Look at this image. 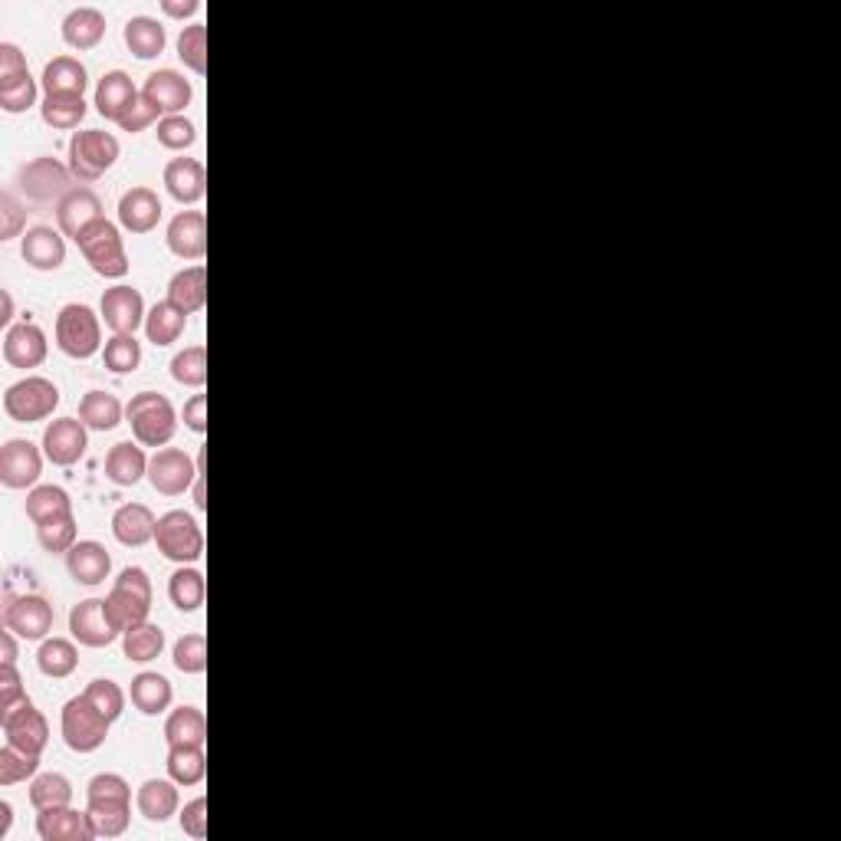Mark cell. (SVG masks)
Returning <instances> with one entry per match:
<instances>
[{"mask_svg": "<svg viewBox=\"0 0 841 841\" xmlns=\"http://www.w3.org/2000/svg\"><path fill=\"white\" fill-rule=\"evenodd\" d=\"M39 112L49 128L69 132L86 118V99L82 95H43Z\"/></svg>", "mask_w": 841, "mask_h": 841, "instance_id": "44", "label": "cell"}, {"mask_svg": "<svg viewBox=\"0 0 841 841\" xmlns=\"http://www.w3.org/2000/svg\"><path fill=\"white\" fill-rule=\"evenodd\" d=\"M3 628L23 641H46L53 632V605L39 595H3Z\"/></svg>", "mask_w": 841, "mask_h": 841, "instance_id": "11", "label": "cell"}, {"mask_svg": "<svg viewBox=\"0 0 841 841\" xmlns=\"http://www.w3.org/2000/svg\"><path fill=\"white\" fill-rule=\"evenodd\" d=\"M109 720L102 717V711L86 697H72L66 707H62V740L72 753H92L105 743L109 737Z\"/></svg>", "mask_w": 841, "mask_h": 841, "instance_id": "8", "label": "cell"}, {"mask_svg": "<svg viewBox=\"0 0 841 841\" xmlns=\"http://www.w3.org/2000/svg\"><path fill=\"white\" fill-rule=\"evenodd\" d=\"M36 664H39V671H43L46 678L59 681V678H69V674L76 671L79 651H76V645L66 641V638H46V641L39 645V651H36Z\"/></svg>", "mask_w": 841, "mask_h": 841, "instance_id": "40", "label": "cell"}, {"mask_svg": "<svg viewBox=\"0 0 841 841\" xmlns=\"http://www.w3.org/2000/svg\"><path fill=\"white\" fill-rule=\"evenodd\" d=\"M174 668L181 674H204L207 671V641H204V635L191 632V635L178 638V645H174Z\"/></svg>", "mask_w": 841, "mask_h": 841, "instance_id": "51", "label": "cell"}, {"mask_svg": "<svg viewBox=\"0 0 841 841\" xmlns=\"http://www.w3.org/2000/svg\"><path fill=\"white\" fill-rule=\"evenodd\" d=\"M138 95H141V92L135 89L132 76L122 72V69H112V72H105V76L99 79V86H95V109H99L102 118L122 122V118L128 115V109L135 105Z\"/></svg>", "mask_w": 841, "mask_h": 841, "instance_id": "22", "label": "cell"}, {"mask_svg": "<svg viewBox=\"0 0 841 841\" xmlns=\"http://www.w3.org/2000/svg\"><path fill=\"white\" fill-rule=\"evenodd\" d=\"M33 102H36V79H33V76L13 79V82H0V109H3V112L20 115V112H26Z\"/></svg>", "mask_w": 841, "mask_h": 841, "instance_id": "54", "label": "cell"}, {"mask_svg": "<svg viewBox=\"0 0 841 841\" xmlns=\"http://www.w3.org/2000/svg\"><path fill=\"white\" fill-rule=\"evenodd\" d=\"M36 832L43 841H92L95 829L89 822V812H76L69 806L43 809L36 816Z\"/></svg>", "mask_w": 841, "mask_h": 841, "instance_id": "23", "label": "cell"}, {"mask_svg": "<svg viewBox=\"0 0 841 841\" xmlns=\"http://www.w3.org/2000/svg\"><path fill=\"white\" fill-rule=\"evenodd\" d=\"M56 345L69 359H92L102 349V326L99 316L86 303H69L56 316Z\"/></svg>", "mask_w": 841, "mask_h": 841, "instance_id": "6", "label": "cell"}, {"mask_svg": "<svg viewBox=\"0 0 841 841\" xmlns=\"http://www.w3.org/2000/svg\"><path fill=\"white\" fill-rule=\"evenodd\" d=\"M20 181V191L36 201V204H59L72 187H76V178L66 164H59L56 158H33L20 168L16 174Z\"/></svg>", "mask_w": 841, "mask_h": 841, "instance_id": "10", "label": "cell"}, {"mask_svg": "<svg viewBox=\"0 0 841 841\" xmlns=\"http://www.w3.org/2000/svg\"><path fill=\"white\" fill-rule=\"evenodd\" d=\"M141 95L168 118V115H181V112L191 105L194 89H191V82H187L181 72H174V69H158V72H151V76L145 79Z\"/></svg>", "mask_w": 841, "mask_h": 841, "instance_id": "17", "label": "cell"}, {"mask_svg": "<svg viewBox=\"0 0 841 841\" xmlns=\"http://www.w3.org/2000/svg\"><path fill=\"white\" fill-rule=\"evenodd\" d=\"M161 220V197L151 187H132L118 201V224L132 234H148Z\"/></svg>", "mask_w": 841, "mask_h": 841, "instance_id": "24", "label": "cell"}, {"mask_svg": "<svg viewBox=\"0 0 841 841\" xmlns=\"http://www.w3.org/2000/svg\"><path fill=\"white\" fill-rule=\"evenodd\" d=\"M20 253L23 260L33 266V270H43V273H53L62 266L66 260V243H62V230H53V227H30L23 243H20Z\"/></svg>", "mask_w": 841, "mask_h": 841, "instance_id": "25", "label": "cell"}, {"mask_svg": "<svg viewBox=\"0 0 841 841\" xmlns=\"http://www.w3.org/2000/svg\"><path fill=\"white\" fill-rule=\"evenodd\" d=\"M86 812L95 829V839H118L132 822V789L115 773H99L86 789Z\"/></svg>", "mask_w": 841, "mask_h": 841, "instance_id": "1", "label": "cell"}, {"mask_svg": "<svg viewBox=\"0 0 841 841\" xmlns=\"http://www.w3.org/2000/svg\"><path fill=\"white\" fill-rule=\"evenodd\" d=\"M122 36H125L128 53H135L138 59H155V56H161V53H164V43H168L164 26H161L155 16H132V20L125 23Z\"/></svg>", "mask_w": 841, "mask_h": 841, "instance_id": "34", "label": "cell"}, {"mask_svg": "<svg viewBox=\"0 0 841 841\" xmlns=\"http://www.w3.org/2000/svg\"><path fill=\"white\" fill-rule=\"evenodd\" d=\"M36 539L46 553H69L76 546V516L72 513H62V516H53L46 523L36 526Z\"/></svg>", "mask_w": 841, "mask_h": 841, "instance_id": "48", "label": "cell"}, {"mask_svg": "<svg viewBox=\"0 0 841 841\" xmlns=\"http://www.w3.org/2000/svg\"><path fill=\"white\" fill-rule=\"evenodd\" d=\"M184 428H191L194 434L207 431V395H194L184 405Z\"/></svg>", "mask_w": 841, "mask_h": 841, "instance_id": "60", "label": "cell"}, {"mask_svg": "<svg viewBox=\"0 0 841 841\" xmlns=\"http://www.w3.org/2000/svg\"><path fill=\"white\" fill-rule=\"evenodd\" d=\"M168 776L178 786H197L207 773V760H204V747H171L168 753Z\"/></svg>", "mask_w": 841, "mask_h": 841, "instance_id": "43", "label": "cell"}, {"mask_svg": "<svg viewBox=\"0 0 841 841\" xmlns=\"http://www.w3.org/2000/svg\"><path fill=\"white\" fill-rule=\"evenodd\" d=\"M168 250L181 260H201L207 253V217L201 211H181L168 224Z\"/></svg>", "mask_w": 841, "mask_h": 841, "instance_id": "20", "label": "cell"}, {"mask_svg": "<svg viewBox=\"0 0 841 841\" xmlns=\"http://www.w3.org/2000/svg\"><path fill=\"white\" fill-rule=\"evenodd\" d=\"M102 319L115 336H135V329L145 322V299L132 286H112L102 293Z\"/></svg>", "mask_w": 841, "mask_h": 841, "instance_id": "16", "label": "cell"}, {"mask_svg": "<svg viewBox=\"0 0 841 841\" xmlns=\"http://www.w3.org/2000/svg\"><path fill=\"white\" fill-rule=\"evenodd\" d=\"M10 822H13V809H10V803H0V839L10 832Z\"/></svg>", "mask_w": 841, "mask_h": 841, "instance_id": "63", "label": "cell"}, {"mask_svg": "<svg viewBox=\"0 0 841 841\" xmlns=\"http://www.w3.org/2000/svg\"><path fill=\"white\" fill-rule=\"evenodd\" d=\"M105 477L115 484V487H135L141 477H148V457L138 444L132 441H122L109 451L105 457Z\"/></svg>", "mask_w": 841, "mask_h": 841, "instance_id": "31", "label": "cell"}, {"mask_svg": "<svg viewBox=\"0 0 841 841\" xmlns=\"http://www.w3.org/2000/svg\"><path fill=\"white\" fill-rule=\"evenodd\" d=\"M0 648H3V664H16V641H13V632H10V628H3Z\"/></svg>", "mask_w": 841, "mask_h": 841, "instance_id": "62", "label": "cell"}, {"mask_svg": "<svg viewBox=\"0 0 841 841\" xmlns=\"http://www.w3.org/2000/svg\"><path fill=\"white\" fill-rule=\"evenodd\" d=\"M23 684H20V674H16V664H3L0 668V714L16 707L23 701Z\"/></svg>", "mask_w": 841, "mask_h": 841, "instance_id": "58", "label": "cell"}, {"mask_svg": "<svg viewBox=\"0 0 841 841\" xmlns=\"http://www.w3.org/2000/svg\"><path fill=\"white\" fill-rule=\"evenodd\" d=\"M66 569H69V576H72L79 586H99V582H105L109 572H112V556L105 553L102 543L82 539V543H76V546L66 553Z\"/></svg>", "mask_w": 841, "mask_h": 841, "instance_id": "26", "label": "cell"}, {"mask_svg": "<svg viewBox=\"0 0 841 841\" xmlns=\"http://www.w3.org/2000/svg\"><path fill=\"white\" fill-rule=\"evenodd\" d=\"M89 447V437H86V424L76 421V418H56L46 431H43V451L53 464L59 467H69L76 464Z\"/></svg>", "mask_w": 841, "mask_h": 841, "instance_id": "18", "label": "cell"}, {"mask_svg": "<svg viewBox=\"0 0 841 841\" xmlns=\"http://www.w3.org/2000/svg\"><path fill=\"white\" fill-rule=\"evenodd\" d=\"M161 10H164L168 16L184 20V16H194V13L201 10V3H197V0H164V3H161Z\"/></svg>", "mask_w": 841, "mask_h": 841, "instance_id": "61", "label": "cell"}, {"mask_svg": "<svg viewBox=\"0 0 841 841\" xmlns=\"http://www.w3.org/2000/svg\"><path fill=\"white\" fill-rule=\"evenodd\" d=\"M79 250L86 257V263L105 276V280H118L128 273V253H125V243H122V234L112 220H95L92 227H86L79 234Z\"/></svg>", "mask_w": 841, "mask_h": 841, "instance_id": "5", "label": "cell"}, {"mask_svg": "<svg viewBox=\"0 0 841 841\" xmlns=\"http://www.w3.org/2000/svg\"><path fill=\"white\" fill-rule=\"evenodd\" d=\"M3 362L13 368H36L46 362V336L33 322L10 326L3 336Z\"/></svg>", "mask_w": 841, "mask_h": 841, "instance_id": "21", "label": "cell"}, {"mask_svg": "<svg viewBox=\"0 0 841 841\" xmlns=\"http://www.w3.org/2000/svg\"><path fill=\"white\" fill-rule=\"evenodd\" d=\"M197 141V128L191 118L184 115H168L158 122V145L161 148H171V151H184Z\"/></svg>", "mask_w": 841, "mask_h": 841, "instance_id": "53", "label": "cell"}, {"mask_svg": "<svg viewBox=\"0 0 841 841\" xmlns=\"http://www.w3.org/2000/svg\"><path fill=\"white\" fill-rule=\"evenodd\" d=\"M148 480L164 497H181L197 480V461H191L178 447H161L148 461Z\"/></svg>", "mask_w": 841, "mask_h": 841, "instance_id": "13", "label": "cell"}, {"mask_svg": "<svg viewBox=\"0 0 841 841\" xmlns=\"http://www.w3.org/2000/svg\"><path fill=\"white\" fill-rule=\"evenodd\" d=\"M39 474H43V457L36 444L13 437L0 447V484L7 490H26L39 480Z\"/></svg>", "mask_w": 841, "mask_h": 841, "instance_id": "15", "label": "cell"}, {"mask_svg": "<svg viewBox=\"0 0 841 841\" xmlns=\"http://www.w3.org/2000/svg\"><path fill=\"white\" fill-rule=\"evenodd\" d=\"M0 296H3V316H0V326H7V322L13 319V299H10V293H7V289H3Z\"/></svg>", "mask_w": 841, "mask_h": 841, "instance_id": "64", "label": "cell"}, {"mask_svg": "<svg viewBox=\"0 0 841 841\" xmlns=\"http://www.w3.org/2000/svg\"><path fill=\"white\" fill-rule=\"evenodd\" d=\"M105 36V16L95 7H79L62 20V39L72 49H92Z\"/></svg>", "mask_w": 841, "mask_h": 841, "instance_id": "33", "label": "cell"}, {"mask_svg": "<svg viewBox=\"0 0 841 841\" xmlns=\"http://www.w3.org/2000/svg\"><path fill=\"white\" fill-rule=\"evenodd\" d=\"M204 576L197 569H178L168 582V595L178 612H197L204 605Z\"/></svg>", "mask_w": 841, "mask_h": 841, "instance_id": "45", "label": "cell"}, {"mask_svg": "<svg viewBox=\"0 0 841 841\" xmlns=\"http://www.w3.org/2000/svg\"><path fill=\"white\" fill-rule=\"evenodd\" d=\"M56 220H59L62 237L79 240V234H82L86 227H92L95 220H102V201H99V194L89 191V187H72V191L56 204Z\"/></svg>", "mask_w": 841, "mask_h": 841, "instance_id": "19", "label": "cell"}, {"mask_svg": "<svg viewBox=\"0 0 841 841\" xmlns=\"http://www.w3.org/2000/svg\"><path fill=\"white\" fill-rule=\"evenodd\" d=\"M59 408V388L49 378H23L7 388L3 411L16 424H36Z\"/></svg>", "mask_w": 841, "mask_h": 841, "instance_id": "9", "label": "cell"}, {"mask_svg": "<svg viewBox=\"0 0 841 841\" xmlns=\"http://www.w3.org/2000/svg\"><path fill=\"white\" fill-rule=\"evenodd\" d=\"M99 711H102V717L109 720V724H115L118 717H122V711H125V691L115 684V681H105V678H99V681H92L86 691H82Z\"/></svg>", "mask_w": 841, "mask_h": 841, "instance_id": "52", "label": "cell"}, {"mask_svg": "<svg viewBox=\"0 0 841 841\" xmlns=\"http://www.w3.org/2000/svg\"><path fill=\"white\" fill-rule=\"evenodd\" d=\"M171 697H174L171 681L161 678V674H155V671H145V674H138V678L132 681V704H135V711H141L145 717L164 714V711L171 707Z\"/></svg>", "mask_w": 841, "mask_h": 841, "instance_id": "35", "label": "cell"}, {"mask_svg": "<svg viewBox=\"0 0 841 841\" xmlns=\"http://www.w3.org/2000/svg\"><path fill=\"white\" fill-rule=\"evenodd\" d=\"M164 740L168 747H204L207 740V720L197 707H178L164 720Z\"/></svg>", "mask_w": 841, "mask_h": 841, "instance_id": "37", "label": "cell"}, {"mask_svg": "<svg viewBox=\"0 0 841 841\" xmlns=\"http://www.w3.org/2000/svg\"><path fill=\"white\" fill-rule=\"evenodd\" d=\"M102 359H105V368L115 372V375H128L141 365V345L135 336H112L102 349Z\"/></svg>", "mask_w": 841, "mask_h": 841, "instance_id": "47", "label": "cell"}, {"mask_svg": "<svg viewBox=\"0 0 841 841\" xmlns=\"http://www.w3.org/2000/svg\"><path fill=\"white\" fill-rule=\"evenodd\" d=\"M158 115H161V112H158V109H155L145 95H138V99H135V105L128 109V115H125L118 125H122V132H132V135H135V132L148 128Z\"/></svg>", "mask_w": 841, "mask_h": 841, "instance_id": "59", "label": "cell"}, {"mask_svg": "<svg viewBox=\"0 0 841 841\" xmlns=\"http://www.w3.org/2000/svg\"><path fill=\"white\" fill-rule=\"evenodd\" d=\"M168 303H174L187 316L201 312L204 303H207V270L201 263L178 270L168 283Z\"/></svg>", "mask_w": 841, "mask_h": 841, "instance_id": "29", "label": "cell"}, {"mask_svg": "<svg viewBox=\"0 0 841 841\" xmlns=\"http://www.w3.org/2000/svg\"><path fill=\"white\" fill-rule=\"evenodd\" d=\"M178 56L187 69H194L197 76L207 72V26L204 23H191L181 30L178 36Z\"/></svg>", "mask_w": 841, "mask_h": 841, "instance_id": "49", "label": "cell"}, {"mask_svg": "<svg viewBox=\"0 0 841 841\" xmlns=\"http://www.w3.org/2000/svg\"><path fill=\"white\" fill-rule=\"evenodd\" d=\"M118 138L102 128H86L76 132L69 141V171L79 184L99 181L115 161H118Z\"/></svg>", "mask_w": 841, "mask_h": 841, "instance_id": "4", "label": "cell"}, {"mask_svg": "<svg viewBox=\"0 0 841 841\" xmlns=\"http://www.w3.org/2000/svg\"><path fill=\"white\" fill-rule=\"evenodd\" d=\"M155 543L158 553L171 562H197L204 553V533L201 523L184 513V510H171L164 516H158V530H155Z\"/></svg>", "mask_w": 841, "mask_h": 841, "instance_id": "7", "label": "cell"}, {"mask_svg": "<svg viewBox=\"0 0 841 841\" xmlns=\"http://www.w3.org/2000/svg\"><path fill=\"white\" fill-rule=\"evenodd\" d=\"M23 220H26L23 204L13 197V191H3L0 194V240H13L20 234Z\"/></svg>", "mask_w": 841, "mask_h": 841, "instance_id": "55", "label": "cell"}, {"mask_svg": "<svg viewBox=\"0 0 841 841\" xmlns=\"http://www.w3.org/2000/svg\"><path fill=\"white\" fill-rule=\"evenodd\" d=\"M181 829H184V836H191V839H207V799H204V796L184 806V812H181Z\"/></svg>", "mask_w": 841, "mask_h": 841, "instance_id": "56", "label": "cell"}, {"mask_svg": "<svg viewBox=\"0 0 841 841\" xmlns=\"http://www.w3.org/2000/svg\"><path fill=\"white\" fill-rule=\"evenodd\" d=\"M69 632L86 648H109L122 632L112 625L105 599H86L69 612Z\"/></svg>", "mask_w": 841, "mask_h": 841, "instance_id": "14", "label": "cell"}, {"mask_svg": "<svg viewBox=\"0 0 841 841\" xmlns=\"http://www.w3.org/2000/svg\"><path fill=\"white\" fill-rule=\"evenodd\" d=\"M39 770V757H30L16 747H3L0 750V786H16V783H26L33 780Z\"/></svg>", "mask_w": 841, "mask_h": 841, "instance_id": "50", "label": "cell"}, {"mask_svg": "<svg viewBox=\"0 0 841 841\" xmlns=\"http://www.w3.org/2000/svg\"><path fill=\"white\" fill-rule=\"evenodd\" d=\"M122 418H125V408L109 391H89L79 401V421L92 431H112L122 424Z\"/></svg>", "mask_w": 841, "mask_h": 841, "instance_id": "36", "label": "cell"}, {"mask_svg": "<svg viewBox=\"0 0 841 841\" xmlns=\"http://www.w3.org/2000/svg\"><path fill=\"white\" fill-rule=\"evenodd\" d=\"M164 187L181 204H197L207 191V174L197 158H174L164 164Z\"/></svg>", "mask_w": 841, "mask_h": 841, "instance_id": "27", "label": "cell"}, {"mask_svg": "<svg viewBox=\"0 0 841 841\" xmlns=\"http://www.w3.org/2000/svg\"><path fill=\"white\" fill-rule=\"evenodd\" d=\"M89 86V72L76 56H56L43 69V92L46 95H82Z\"/></svg>", "mask_w": 841, "mask_h": 841, "instance_id": "30", "label": "cell"}, {"mask_svg": "<svg viewBox=\"0 0 841 841\" xmlns=\"http://www.w3.org/2000/svg\"><path fill=\"white\" fill-rule=\"evenodd\" d=\"M30 76V66L23 59V53L13 43H0V82H13Z\"/></svg>", "mask_w": 841, "mask_h": 841, "instance_id": "57", "label": "cell"}, {"mask_svg": "<svg viewBox=\"0 0 841 841\" xmlns=\"http://www.w3.org/2000/svg\"><path fill=\"white\" fill-rule=\"evenodd\" d=\"M171 378L187 388H204L207 382V349L204 345H187L171 359Z\"/></svg>", "mask_w": 841, "mask_h": 841, "instance_id": "46", "label": "cell"}, {"mask_svg": "<svg viewBox=\"0 0 841 841\" xmlns=\"http://www.w3.org/2000/svg\"><path fill=\"white\" fill-rule=\"evenodd\" d=\"M0 727H3V737L10 747L30 753V757H39L49 743V724L46 717L30 704V697H23L16 707L3 711L0 714Z\"/></svg>", "mask_w": 841, "mask_h": 841, "instance_id": "12", "label": "cell"}, {"mask_svg": "<svg viewBox=\"0 0 841 841\" xmlns=\"http://www.w3.org/2000/svg\"><path fill=\"white\" fill-rule=\"evenodd\" d=\"M72 803V786L62 773H39L33 776L30 783V806L36 812L43 809H59V806H69Z\"/></svg>", "mask_w": 841, "mask_h": 841, "instance_id": "41", "label": "cell"}, {"mask_svg": "<svg viewBox=\"0 0 841 841\" xmlns=\"http://www.w3.org/2000/svg\"><path fill=\"white\" fill-rule=\"evenodd\" d=\"M122 651L128 661H138V664H148L155 658H161L164 651V632L151 622H141L128 632H122Z\"/></svg>", "mask_w": 841, "mask_h": 841, "instance_id": "39", "label": "cell"}, {"mask_svg": "<svg viewBox=\"0 0 841 841\" xmlns=\"http://www.w3.org/2000/svg\"><path fill=\"white\" fill-rule=\"evenodd\" d=\"M62 513H72V500L62 487H33L26 493V516L39 526L53 516H62Z\"/></svg>", "mask_w": 841, "mask_h": 841, "instance_id": "42", "label": "cell"}, {"mask_svg": "<svg viewBox=\"0 0 841 841\" xmlns=\"http://www.w3.org/2000/svg\"><path fill=\"white\" fill-rule=\"evenodd\" d=\"M155 530H158V516L145 503H125L112 516V533L122 546L138 549L155 539Z\"/></svg>", "mask_w": 841, "mask_h": 841, "instance_id": "28", "label": "cell"}, {"mask_svg": "<svg viewBox=\"0 0 841 841\" xmlns=\"http://www.w3.org/2000/svg\"><path fill=\"white\" fill-rule=\"evenodd\" d=\"M138 812L148 819V822H155V826H161V822H168L174 812H178V806H181V799H178V783L174 780H148L141 789H138Z\"/></svg>", "mask_w": 841, "mask_h": 841, "instance_id": "32", "label": "cell"}, {"mask_svg": "<svg viewBox=\"0 0 841 841\" xmlns=\"http://www.w3.org/2000/svg\"><path fill=\"white\" fill-rule=\"evenodd\" d=\"M105 609H109V618L118 632H128L141 622H148V612H151V579L145 569L138 566H128L118 572L109 599H105Z\"/></svg>", "mask_w": 841, "mask_h": 841, "instance_id": "3", "label": "cell"}, {"mask_svg": "<svg viewBox=\"0 0 841 841\" xmlns=\"http://www.w3.org/2000/svg\"><path fill=\"white\" fill-rule=\"evenodd\" d=\"M184 326H187V312H181L174 303H155L151 306V312L145 316V332H148V342H155V345H171V342H178L181 339V332H184Z\"/></svg>", "mask_w": 841, "mask_h": 841, "instance_id": "38", "label": "cell"}, {"mask_svg": "<svg viewBox=\"0 0 841 841\" xmlns=\"http://www.w3.org/2000/svg\"><path fill=\"white\" fill-rule=\"evenodd\" d=\"M125 418L141 447H164L178 431V414L171 401L158 391H138L125 405Z\"/></svg>", "mask_w": 841, "mask_h": 841, "instance_id": "2", "label": "cell"}]
</instances>
